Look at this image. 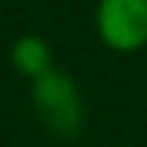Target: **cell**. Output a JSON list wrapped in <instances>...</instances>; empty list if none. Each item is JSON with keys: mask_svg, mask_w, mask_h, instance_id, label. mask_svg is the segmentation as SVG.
<instances>
[{"mask_svg": "<svg viewBox=\"0 0 147 147\" xmlns=\"http://www.w3.org/2000/svg\"><path fill=\"white\" fill-rule=\"evenodd\" d=\"M97 31L107 47L119 53L147 44V0H100Z\"/></svg>", "mask_w": 147, "mask_h": 147, "instance_id": "obj_2", "label": "cell"}, {"mask_svg": "<svg viewBox=\"0 0 147 147\" xmlns=\"http://www.w3.org/2000/svg\"><path fill=\"white\" fill-rule=\"evenodd\" d=\"M9 59H13V66H16L22 75H28V78H38V75H44L47 69H53L50 44H47L44 38H38V34L19 38V41L13 44V50H9Z\"/></svg>", "mask_w": 147, "mask_h": 147, "instance_id": "obj_3", "label": "cell"}, {"mask_svg": "<svg viewBox=\"0 0 147 147\" xmlns=\"http://www.w3.org/2000/svg\"><path fill=\"white\" fill-rule=\"evenodd\" d=\"M31 107L41 125L57 138L78 135L85 122V103H82L78 85L72 75L59 69H47L44 75L31 78Z\"/></svg>", "mask_w": 147, "mask_h": 147, "instance_id": "obj_1", "label": "cell"}]
</instances>
